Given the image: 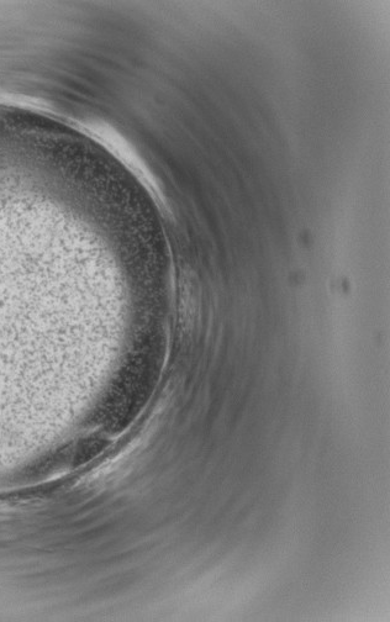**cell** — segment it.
<instances>
[{
  "instance_id": "obj_1",
  "label": "cell",
  "mask_w": 390,
  "mask_h": 622,
  "mask_svg": "<svg viewBox=\"0 0 390 622\" xmlns=\"http://www.w3.org/2000/svg\"><path fill=\"white\" fill-rule=\"evenodd\" d=\"M104 447L103 441L89 439L83 442L81 450H79L78 460L88 461L102 451Z\"/></svg>"
}]
</instances>
